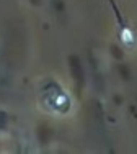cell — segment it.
<instances>
[{
    "label": "cell",
    "instance_id": "6da1fadb",
    "mask_svg": "<svg viewBox=\"0 0 137 154\" xmlns=\"http://www.w3.org/2000/svg\"><path fill=\"white\" fill-rule=\"evenodd\" d=\"M70 71H72V77L75 79V82L78 84V87L83 85V69H82V64H80V59L77 56H70Z\"/></svg>",
    "mask_w": 137,
    "mask_h": 154
},
{
    "label": "cell",
    "instance_id": "7a4b0ae2",
    "mask_svg": "<svg viewBox=\"0 0 137 154\" xmlns=\"http://www.w3.org/2000/svg\"><path fill=\"white\" fill-rule=\"evenodd\" d=\"M111 51H113L114 57H121V56H122V54H121V49H119V48H116V46L111 48Z\"/></svg>",
    "mask_w": 137,
    "mask_h": 154
},
{
    "label": "cell",
    "instance_id": "3957f363",
    "mask_svg": "<svg viewBox=\"0 0 137 154\" xmlns=\"http://www.w3.org/2000/svg\"><path fill=\"white\" fill-rule=\"evenodd\" d=\"M5 122H7L5 113H0V128H3V126H5Z\"/></svg>",
    "mask_w": 137,
    "mask_h": 154
},
{
    "label": "cell",
    "instance_id": "277c9868",
    "mask_svg": "<svg viewBox=\"0 0 137 154\" xmlns=\"http://www.w3.org/2000/svg\"><path fill=\"white\" fill-rule=\"evenodd\" d=\"M121 72H122V75H124L126 79H127V77H129V74H127V71H126L124 67H121Z\"/></svg>",
    "mask_w": 137,
    "mask_h": 154
}]
</instances>
